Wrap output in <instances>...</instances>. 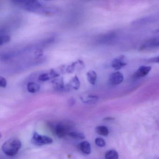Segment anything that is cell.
<instances>
[{"instance_id":"cell-1","label":"cell","mask_w":159,"mask_h":159,"mask_svg":"<svg viewBox=\"0 0 159 159\" xmlns=\"http://www.w3.org/2000/svg\"><path fill=\"white\" fill-rule=\"evenodd\" d=\"M13 2H14L15 4L28 11L44 15H46L47 13V7H44L43 4L38 1L19 0L14 1H13Z\"/></svg>"},{"instance_id":"cell-2","label":"cell","mask_w":159,"mask_h":159,"mask_svg":"<svg viewBox=\"0 0 159 159\" xmlns=\"http://www.w3.org/2000/svg\"><path fill=\"white\" fill-rule=\"evenodd\" d=\"M21 146L22 143L19 139L11 138L3 143L2 150L7 156H14L17 154Z\"/></svg>"},{"instance_id":"cell-3","label":"cell","mask_w":159,"mask_h":159,"mask_svg":"<svg viewBox=\"0 0 159 159\" xmlns=\"http://www.w3.org/2000/svg\"><path fill=\"white\" fill-rule=\"evenodd\" d=\"M53 139L47 136L39 134L38 133H34L31 139V142L37 146H43L49 145L53 143Z\"/></svg>"},{"instance_id":"cell-4","label":"cell","mask_w":159,"mask_h":159,"mask_svg":"<svg viewBox=\"0 0 159 159\" xmlns=\"http://www.w3.org/2000/svg\"><path fill=\"white\" fill-rule=\"evenodd\" d=\"M127 65V59L125 56L121 55L114 58L111 63V66L115 70H118Z\"/></svg>"},{"instance_id":"cell-5","label":"cell","mask_w":159,"mask_h":159,"mask_svg":"<svg viewBox=\"0 0 159 159\" xmlns=\"http://www.w3.org/2000/svg\"><path fill=\"white\" fill-rule=\"evenodd\" d=\"M124 76L122 73L120 71H116L111 74L109 79L110 84L112 85H117L122 82Z\"/></svg>"},{"instance_id":"cell-6","label":"cell","mask_w":159,"mask_h":159,"mask_svg":"<svg viewBox=\"0 0 159 159\" xmlns=\"http://www.w3.org/2000/svg\"><path fill=\"white\" fill-rule=\"evenodd\" d=\"M151 69V66H141L135 72L134 77L135 78H140L145 77L149 73Z\"/></svg>"},{"instance_id":"cell-7","label":"cell","mask_w":159,"mask_h":159,"mask_svg":"<svg viewBox=\"0 0 159 159\" xmlns=\"http://www.w3.org/2000/svg\"><path fill=\"white\" fill-rule=\"evenodd\" d=\"M56 134L59 138H63L67 134V129L64 125L59 124L57 125L55 128Z\"/></svg>"},{"instance_id":"cell-8","label":"cell","mask_w":159,"mask_h":159,"mask_svg":"<svg viewBox=\"0 0 159 159\" xmlns=\"http://www.w3.org/2000/svg\"><path fill=\"white\" fill-rule=\"evenodd\" d=\"M80 148L81 151L85 154H90L91 152V146L87 141H84L80 144Z\"/></svg>"},{"instance_id":"cell-9","label":"cell","mask_w":159,"mask_h":159,"mask_svg":"<svg viewBox=\"0 0 159 159\" xmlns=\"http://www.w3.org/2000/svg\"><path fill=\"white\" fill-rule=\"evenodd\" d=\"M87 80L91 84H95L97 79V75L94 70H89L86 73Z\"/></svg>"},{"instance_id":"cell-10","label":"cell","mask_w":159,"mask_h":159,"mask_svg":"<svg viewBox=\"0 0 159 159\" xmlns=\"http://www.w3.org/2000/svg\"><path fill=\"white\" fill-rule=\"evenodd\" d=\"M27 89L29 93H35L39 92L40 89V85L35 82H30L28 84Z\"/></svg>"},{"instance_id":"cell-11","label":"cell","mask_w":159,"mask_h":159,"mask_svg":"<svg viewBox=\"0 0 159 159\" xmlns=\"http://www.w3.org/2000/svg\"><path fill=\"white\" fill-rule=\"evenodd\" d=\"M95 131L98 134L107 136L108 135L109 130L107 126L100 125L96 127Z\"/></svg>"},{"instance_id":"cell-12","label":"cell","mask_w":159,"mask_h":159,"mask_svg":"<svg viewBox=\"0 0 159 159\" xmlns=\"http://www.w3.org/2000/svg\"><path fill=\"white\" fill-rule=\"evenodd\" d=\"M118 158L119 154L114 150L108 151L105 154V159H118Z\"/></svg>"},{"instance_id":"cell-13","label":"cell","mask_w":159,"mask_h":159,"mask_svg":"<svg viewBox=\"0 0 159 159\" xmlns=\"http://www.w3.org/2000/svg\"><path fill=\"white\" fill-rule=\"evenodd\" d=\"M70 86L75 90H78L79 89L80 85V80L77 76H75L72 78L69 84Z\"/></svg>"},{"instance_id":"cell-14","label":"cell","mask_w":159,"mask_h":159,"mask_svg":"<svg viewBox=\"0 0 159 159\" xmlns=\"http://www.w3.org/2000/svg\"><path fill=\"white\" fill-rule=\"evenodd\" d=\"M69 135L72 138L77 139H84L85 138L84 134L82 132H71L69 133Z\"/></svg>"},{"instance_id":"cell-15","label":"cell","mask_w":159,"mask_h":159,"mask_svg":"<svg viewBox=\"0 0 159 159\" xmlns=\"http://www.w3.org/2000/svg\"><path fill=\"white\" fill-rule=\"evenodd\" d=\"M4 34H3V35L1 34V36H0V44L1 45L7 43L11 40V37L8 34H5V32L4 31Z\"/></svg>"},{"instance_id":"cell-16","label":"cell","mask_w":159,"mask_h":159,"mask_svg":"<svg viewBox=\"0 0 159 159\" xmlns=\"http://www.w3.org/2000/svg\"><path fill=\"white\" fill-rule=\"evenodd\" d=\"M55 89L57 91H63L64 89V84L63 80H57L54 83Z\"/></svg>"},{"instance_id":"cell-17","label":"cell","mask_w":159,"mask_h":159,"mask_svg":"<svg viewBox=\"0 0 159 159\" xmlns=\"http://www.w3.org/2000/svg\"><path fill=\"white\" fill-rule=\"evenodd\" d=\"M53 78L52 75L51 73H43L41 74L39 77V80L41 81H46L50 80L51 78Z\"/></svg>"},{"instance_id":"cell-18","label":"cell","mask_w":159,"mask_h":159,"mask_svg":"<svg viewBox=\"0 0 159 159\" xmlns=\"http://www.w3.org/2000/svg\"><path fill=\"white\" fill-rule=\"evenodd\" d=\"M85 103H94L97 102L98 100V97L96 96L90 95L83 99Z\"/></svg>"},{"instance_id":"cell-19","label":"cell","mask_w":159,"mask_h":159,"mask_svg":"<svg viewBox=\"0 0 159 159\" xmlns=\"http://www.w3.org/2000/svg\"><path fill=\"white\" fill-rule=\"evenodd\" d=\"M95 142L97 146L99 147H104L106 146V141L101 138H97L95 140Z\"/></svg>"},{"instance_id":"cell-20","label":"cell","mask_w":159,"mask_h":159,"mask_svg":"<svg viewBox=\"0 0 159 159\" xmlns=\"http://www.w3.org/2000/svg\"><path fill=\"white\" fill-rule=\"evenodd\" d=\"M7 84V82L6 79L3 77H0V86L2 88H5Z\"/></svg>"},{"instance_id":"cell-21","label":"cell","mask_w":159,"mask_h":159,"mask_svg":"<svg viewBox=\"0 0 159 159\" xmlns=\"http://www.w3.org/2000/svg\"><path fill=\"white\" fill-rule=\"evenodd\" d=\"M35 56L37 57H42L43 55V52L41 49H38L36 50L35 52Z\"/></svg>"},{"instance_id":"cell-22","label":"cell","mask_w":159,"mask_h":159,"mask_svg":"<svg viewBox=\"0 0 159 159\" xmlns=\"http://www.w3.org/2000/svg\"><path fill=\"white\" fill-rule=\"evenodd\" d=\"M149 61L153 63H159V56L157 57L151 58L150 60H149Z\"/></svg>"}]
</instances>
